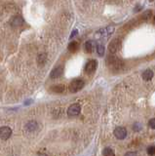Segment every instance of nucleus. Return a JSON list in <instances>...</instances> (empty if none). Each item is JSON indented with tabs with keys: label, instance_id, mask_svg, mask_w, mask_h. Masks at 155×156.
I'll list each match as a JSON object with an SVG mask.
<instances>
[{
	"label": "nucleus",
	"instance_id": "f257e3e1",
	"mask_svg": "<svg viewBox=\"0 0 155 156\" xmlns=\"http://www.w3.org/2000/svg\"><path fill=\"white\" fill-rule=\"evenodd\" d=\"M106 65L112 71H118L123 66V62L116 56H108L106 58Z\"/></svg>",
	"mask_w": 155,
	"mask_h": 156
},
{
	"label": "nucleus",
	"instance_id": "f03ea898",
	"mask_svg": "<svg viewBox=\"0 0 155 156\" xmlns=\"http://www.w3.org/2000/svg\"><path fill=\"white\" fill-rule=\"evenodd\" d=\"M84 84H85V83L82 79H74L69 85V91L72 92V93L78 92L84 87Z\"/></svg>",
	"mask_w": 155,
	"mask_h": 156
},
{
	"label": "nucleus",
	"instance_id": "7ed1b4c3",
	"mask_svg": "<svg viewBox=\"0 0 155 156\" xmlns=\"http://www.w3.org/2000/svg\"><path fill=\"white\" fill-rule=\"evenodd\" d=\"M81 111V106L79 104H73L71 105L69 109H67V115L69 117H74V116H77Z\"/></svg>",
	"mask_w": 155,
	"mask_h": 156
},
{
	"label": "nucleus",
	"instance_id": "20e7f679",
	"mask_svg": "<svg viewBox=\"0 0 155 156\" xmlns=\"http://www.w3.org/2000/svg\"><path fill=\"white\" fill-rule=\"evenodd\" d=\"M113 31H114V27L109 26V27H106L104 28L100 29L98 31V35L101 38H107L113 33Z\"/></svg>",
	"mask_w": 155,
	"mask_h": 156
},
{
	"label": "nucleus",
	"instance_id": "39448f33",
	"mask_svg": "<svg viewBox=\"0 0 155 156\" xmlns=\"http://www.w3.org/2000/svg\"><path fill=\"white\" fill-rule=\"evenodd\" d=\"M12 135V130L7 126H4L0 128V139L3 140H7Z\"/></svg>",
	"mask_w": 155,
	"mask_h": 156
},
{
	"label": "nucleus",
	"instance_id": "423d86ee",
	"mask_svg": "<svg viewBox=\"0 0 155 156\" xmlns=\"http://www.w3.org/2000/svg\"><path fill=\"white\" fill-rule=\"evenodd\" d=\"M114 136L118 140H123L126 138V136H127V130H126L124 127H117V128L114 130Z\"/></svg>",
	"mask_w": 155,
	"mask_h": 156
},
{
	"label": "nucleus",
	"instance_id": "0eeeda50",
	"mask_svg": "<svg viewBox=\"0 0 155 156\" xmlns=\"http://www.w3.org/2000/svg\"><path fill=\"white\" fill-rule=\"evenodd\" d=\"M97 66H98V62L96 60H91L86 63L85 66V71L87 73H93L96 69Z\"/></svg>",
	"mask_w": 155,
	"mask_h": 156
},
{
	"label": "nucleus",
	"instance_id": "6e6552de",
	"mask_svg": "<svg viewBox=\"0 0 155 156\" xmlns=\"http://www.w3.org/2000/svg\"><path fill=\"white\" fill-rule=\"evenodd\" d=\"M120 45H121V42H120L119 39H114V40L111 41L109 43V45H108V50H109V52L112 53V54H115L116 52L119 50Z\"/></svg>",
	"mask_w": 155,
	"mask_h": 156
},
{
	"label": "nucleus",
	"instance_id": "1a4fd4ad",
	"mask_svg": "<svg viewBox=\"0 0 155 156\" xmlns=\"http://www.w3.org/2000/svg\"><path fill=\"white\" fill-rule=\"evenodd\" d=\"M62 72H64V67L57 66L56 68H54V69L52 70L50 77L52 78V79H57V78H59L62 75Z\"/></svg>",
	"mask_w": 155,
	"mask_h": 156
},
{
	"label": "nucleus",
	"instance_id": "9d476101",
	"mask_svg": "<svg viewBox=\"0 0 155 156\" xmlns=\"http://www.w3.org/2000/svg\"><path fill=\"white\" fill-rule=\"evenodd\" d=\"M10 23H11L12 27H20V26H22V24L23 23V19L21 16H19V15H18V16H15V17H13L11 19Z\"/></svg>",
	"mask_w": 155,
	"mask_h": 156
},
{
	"label": "nucleus",
	"instance_id": "9b49d317",
	"mask_svg": "<svg viewBox=\"0 0 155 156\" xmlns=\"http://www.w3.org/2000/svg\"><path fill=\"white\" fill-rule=\"evenodd\" d=\"M153 77V71L151 69H146L143 73V80H146V81H149L151 80Z\"/></svg>",
	"mask_w": 155,
	"mask_h": 156
},
{
	"label": "nucleus",
	"instance_id": "f8f14e48",
	"mask_svg": "<svg viewBox=\"0 0 155 156\" xmlns=\"http://www.w3.org/2000/svg\"><path fill=\"white\" fill-rule=\"evenodd\" d=\"M69 51L71 52V53H74L76 52L77 50H78V48H79V44L77 43L76 41H72L69 44Z\"/></svg>",
	"mask_w": 155,
	"mask_h": 156
},
{
	"label": "nucleus",
	"instance_id": "ddd939ff",
	"mask_svg": "<svg viewBox=\"0 0 155 156\" xmlns=\"http://www.w3.org/2000/svg\"><path fill=\"white\" fill-rule=\"evenodd\" d=\"M47 61V55L46 54H40L37 58V62L39 66H44Z\"/></svg>",
	"mask_w": 155,
	"mask_h": 156
},
{
	"label": "nucleus",
	"instance_id": "4468645a",
	"mask_svg": "<svg viewBox=\"0 0 155 156\" xmlns=\"http://www.w3.org/2000/svg\"><path fill=\"white\" fill-rule=\"evenodd\" d=\"M94 50V42L93 41H87L85 43V51L87 53H92Z\"/></svg>",
	"mask_w": 155,
	"mask_h": 156
},
{
	"label": "nucleus",
	"instance_id": "2eb2a0df",
	"mask_svg": "<svg viewBox=\"0 0 155 156\" xmlns=\"http://www.w3.org/2000/svg\"><path fill=\"white\" fill-rule=\"evenodd\" d=\"M103 155L104 156H115V153H114V150L112 148L106 147L103 151Z\"/></svg>",
	"mask_w": 155,
	"mask_h": 156
},
{
	"label": "nucleus",
	"instance_id": "dca6fc26",
	"mask_svg": "<svg viewBox=\"0 0 155 156\" xmlns=\"http://www.w3.org/2000/svg\"><path fill=\"white\" fill-rule=\"evenodd\" d=\"M52 91L55 93H62L65 91V86L64 85H57L52 87Z\"/></svg>",
	"mask_w": 155,
	"mask_h": 156
},
{
	"label": "nucleus",
	"instance_id": "f3484780",
	"mask_svg": "<svg viewBox=\"0 0 155 156\" xmlns=\"http://www.w3.org/2000/svg\"><path fill=\"white\" fill-rule=\"evenodd\" d=\"M151 16H152V12L150 11V10H146V11L142 15V19L147 21V20H149L150 18H151Z\"/></svg>",
	"mask_w": 155,
	"mask_h": 156
},
{
	"label": "nucleus",
	"instance_id": "a211bd4d",
	"mask_svg": "<svg viewBox=\"0 0 155 156\" xmlns=\"http://www.w3.org/2000/svg\"><path fill=\"white\" fill-rule=\"evenodd\" d=\"M97 52H98L99 56L103 57L104 55V45H101V44H99V45L97 46Z\"/></svg>",
	"mask_w": 155,
	"mask_h": 156
},
{
	"label": "nucleus",
	"instance_id": "6ab92c4d",
	"mask_svg": "<svg viewBox=\"0 0 155 156\" xmlns=\"http://www.w3.org/2000/svg\"><path fill=\"white\" fill-rule=\"evenodd\" d=\"M147 154L150 155V156H153L155 155V146L154 145H150L147 147Z\"/></svg>",
	"mask_w": 155,
	"mask_h": 156
},
{
	"label": "nucleus",
	"instance_id": "aec40b11",
	"mask_svg": "<svg viewBox=\"0 0 155 156\" xmlns=\"http://www.w3.org/2000/svg\"><path fill=\"white\" fill-rule=\"evenodd\" d=\"M148 126L150 127V128L155 129V118H152V119H150V120H149V122H148Z\"/></svg>",
	"mask_w": 155,
	"mask_h": 156
},
{
	"label": "nucleus",
	"instance_id": "412c9836",
	"mask_svg": "<svg viewBox=\"0 0 155 156\" xmlns=\"http://www.w3.org/2000/svg\"><path fill=\"white\" fill-rule=\"evenodd\" d=\"M77 33H78V31H77V29H74L73 32H72V33H71V35H70V39H71V38H73L74 36H76V35H77Z\"/></svg>",
	"mask_w": 155,
	"mask_h": 156
},
{
	"label": "nucleus",
	"instance_id": "4be33fe9",
	"mask_svg": "<svg viewBox=\"0 0 155 156\" xmlns=\"http://www.w3.org/2000/svg\"><path fill=\"white\" fill-rule=\"evenodd\" d=\"M125 156H138V155L136 154L135 152H132V151H131V152H127V153H126Z\"/></svg>",
	"mask_w": 155,
	"mask_h": 156
},
{
	"label": "nucleus",
	"instance_id": "5701e85b",
	"mask_svg": "<svg viewBox=\"0 0 155 156\" xmlns=\"http://www.w3.org/2000/svg\"><path fill=\"white\" fill-rule=\"evenodd\" d=\"M140 9H142V6H139H139H137V7H136V9L134 10V11H135V12H139Z\"/></svg>",
	"mask_w": 155,
	"mask_h": 156
},
{
	"label": "nucleus",
	"instance_id": "b1692460",
	"mask_svg": "<svg viewBox=\"0 0 155 156\" xmlns=\"http://www.w3.org/2000/svg\"><path fill=\"white\" fill-rule=\"evenodd\" d=\"M39 156H47V155H46V154H40Z\"/></svg>",
	"mask_w": 155,
	"mask_h": 156
},
{
	"label": "nucleus",
	"instance_id": "393cba45",
	"mask_svg": "<svg viewBox=\"0 0 155 156\" xmlns=\"http://www.w3.org/2000/svg\"><path fill=\"white\" fill-rule=\"evenodd\" d=\"M149 1H151V2H152V1H154V0H149Z\"/></svg>",
	"mask_w": 155,
	"mask_h": 156
},
{
	"label": "nucleus",
	"instance_id": "a878e982",
	"mask_svg": "<svg viewBox=\"0 0 155 156\" xmlns=\"http://www.w3.org/2000/svg\"><path fill=\"white\" fill-rule=\"evenodd\" d=\"M154 21H155V16H154Z\"/></svg>",
	"mask_w": 155,
	"mask_h": 156
}]
</instances>
